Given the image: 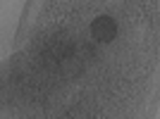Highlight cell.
Wrapping results in <instances>:
<instances>
[{
    "label": "cell",
    "instance_id": "6da1fadb",
    "mask_svg": "<svg viewBox=\"0 0 160 119\" xmlns=\"http://www.w3.org/2000/svg\"><path fill=\"white\" fill-rule=\"evenodd\" d=\"M74 55H77V45L69 38H53L41 50V62L46 67H58L65 64L67 60H72Z\"/></svg>",
    "mask_w": 160,
    "mask_h": 119
},
{
    "label": "cell",
    "instance_id": "7a4b0ae2",
    "mask_svg": "<svg viewBox=\"0 0 160 119\" xmlns=\"http://www.w3.org/2000/svg\"><path fill=\"white\" fill-rule=\"evenodd\" d=\"M91 36L98 43H110L117 38V24L112 17H96L91 21Z\"/></svg>",
    "mask_w": 160,
    "mask_h": 119
},
{
    "label": "cell",
    "instance_id": "3957f363",
    "mask_svg": "<svg viewBox=\"0 0 160 119\" xmlns=\"http://www.w3.org/2000/svg\"><path fill=\"white\" fill-rule=\"evenodd\" d=\"M62 67H65V72L69 74V76H79V74L84 72V62H81V60L77 57V55H74L72 60H67V62H65Z\"/></svg>",
    "mask_w": 160,
    "mask_h": 119
}]
</instances>
